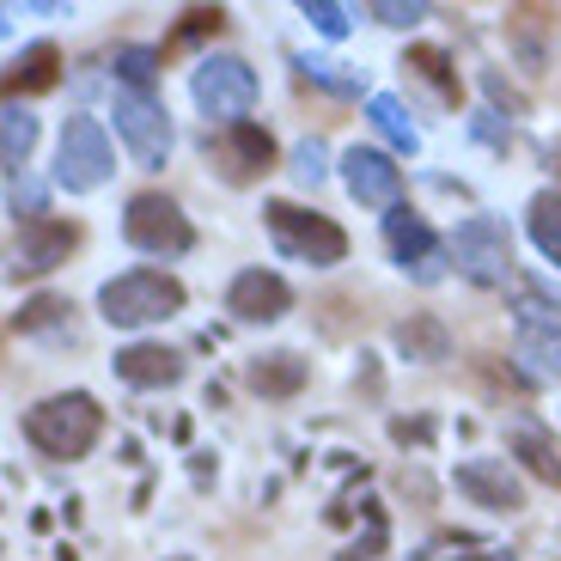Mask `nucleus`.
Masks as SVG:
<instances>
[{
	"mask_svg": "<svg viewBox=\"0 0 561 561\" xmlns=\"http://www.w3.org/2000/svg\"><path fill=\"white\" fill-rule=\"evenodd\" d=\"M25 439L43 451V458H61V463H80L85 451L104 439V409L92 403L85 391L68 397H49L25 415Z\"/></svg>",
	"mask_w": 561,
	"mask_h": 561,
	"instance_id": "nucleus-1",
	"label": "nucleus"
},
{
	"mask_svg": "<svg viewBox=\"0 0 561 561\" xmlns=\"http://www.w3.org/2000/svg\"><path fill=\"white\" fill-rule=\"evenodd\" d=\"M56 73H61V49L56 43H37V49L13 68V80H7V104L31 99V92H43V85H56Z\"/></svg>",
	"mask_w": 561,
	"mask_h": 561,
	"instance_id": "nucleus-19",
	"label": "nucleus"
},
{
	"mask_svg": "<svg viewBox=\"0 0 561 561\" xmlns=\"http://www.w3.org/2000/svg\"><path fill=\"white\" fill-rule=\"evenodd\" d=\"M159 49H140V43H128V49H116V73L128 80V92H147L153 85V73H159Z\"/></svg>",
	"mask_w": 561,
	"mask_h": 561,
	"instance_id": "nucleus-26",
	"label": "nucleus"
},
{
	"mask_svg": "<svg viewBox=\"0 0 561 561\" xmlns=\"http://www.w3.org/2000/svg\"><path fill=\"white\" fill-rule=\"evenodd\" d=\"M451 263H458L463 280H477V287H501L506 280V226L494 214H477V220L458 226V239H451Z\"/></svg>",
	"mask_w": 561,
	"mask_h": 561,
	"instance_id": "nucleus-7",
	"label": "nucleus"
},
{
	"mask_svg": "<svg viewBox=\"0 0 561 561\" xmlns=\"http://www.w3.org/2000/svg\"><path fill=\"white\" fill-rule=\"evenodd\" d=\"M403 494H415V506H427V501H434V482H427V477H403Z\"/></svg>",
	"mask_w": 561,
	"mask_h": 561,
	"instance_id": "nucleus-32",
	"label": "nucleus"
},
{
	"mask_svg": "<svg viewBox=\"0 0 561 561\" xmlns=\"http://www.w3.org/2000/svg\"><path fill=\"white\" fill-rule=\"evenodd\" d=\"M513 318H519V336L561 342V299H549L543 287H519L513 294Z\"/></svg>",
	"mask_w": 561,
	"mask_h": 561,
	"instance_id": "nucleus-17",
	"label": "nucleus"
},
{
	"mask_svg": "<svg viewBox=\"0 0 561 561\" xmlns=\"http://www.w3.org/2000/svg\"><path fill=\"white\" fill-rule=\"evenodd\" d=\"M506 446L531 463L537 482H556V489H561V446L537 427V421H513V427H506Z\"/></svg>",
	"mask_w": 561,
	"mask_h": 561,
	"instance_id": "nucleus-16",
	"label": "nucleus"
},
{
	"mask_svg": "<svg viewBox=\"0 0 561 561\" xmlns=\"http://www.w3.org/2000/svg\"><path fill=\"white\" fill-rule=\"evenodd\" d=\"M116 135L140 165H165L171 153V116L153 92H116Z\"/></svg>",
	"mask_w": 561,
	"mask_h": 561,
	"instance_id": "nucleus-8",
	"label": "nucleus"
},
{
	"mask_svg": "<svg viewBox=\"0 0 561 561\" xmlns=\"http://www.w3.org/2000/svg\"><path fill=\"white\" fill-rule=\"evenodd\" d=\"M268 232L287 256H306V263H342L348 256V232L330 214L294 208V202H268Z\"/></svg>",
	"mask_w": 561,
	"mask_h": 561,
	"instance_id": "nucleus-3",
	"label": "nucleus"
},
{
	"mask_svg": "<svg viewBox=\"0 0 561 561\" xmlns=\"http://www.w3.org/2000/svg\"><path fill=\"white\" fill-rule=\"evenodd\" d=\"M513 49H519V68L525 73H543V37H531L519 19H513Z\"/></svg>",
	"mask_w": 561,
	"mask_h": 561,
	"instance_id": "nucleus-28",
	"label": "nucleus"
},
{
	"mask_svg": "<svg viewBox=\"0 0 561 561\" xmlns=\"http://www.w3.org/2000/svg\"><path fill=\"white\" fill-rule=\"evenodd\" d=\"M251 385H256V397H294V391H306V360L299 354H263V360H251Z\"/></svg>",
	"mask_w": 561,
	"mask_h": 561,
	"instance_id": "nucleus-18",
	"label": "nucleus"
},
{
	"mask_svg": "<svg viewBox=\"0 0 561 561\" xmlns=\"http://www.w3.org/2000/svg\"><path fill=\"white\" fill-rule=\"evenodd\" d=\"M458 494H470L477 506H494V513H519V506H525V489L513 482V470L494 463V458L458 463Z\"/></svg>",
	"mask_w": 561,
	"mask_h": 561,
	"instance_id": "nucleus-13",
	"label": "nucleus"
},
{
	"mask_svg": "<svg viewBox=\"0 0 561 561\" xmlns=\"http://www.w3.org/2000/svg\"><path fill=\"white\" fill-rule=\"evenodd\" d=\"M294 171H299L306 183H318L323 171H330V159H323V147H318V140H306V147L294 153Z\"/></svg>",
	"mask_w": 561,
	"mask_h": 561,
	"instance_id": "nucleus-31",
	"label": "nucleus"
},
{
	"mask_svg": "<svg viewBox=\"0 0 561 561\" xmlns=\"http://www.w3.org/2000/svg\"><path fill=\"white\" fill-rule=\"evenodd\" d=\"M342 178H348L354 202H366V208H397V196H403V171L391 165V159L379 153V147H348V159H342Z\"/></svg>",
	"mask_w": 561,
	"mask_h": 561,
	"instance_id": "nucleus-11",
	"label": "nucleus"
},
{
	"mask_svg": "<svg viewBox=\"0 0 561 561\" xmlns=\"http://www.w3.org/2000/svg\"><path fill=\"white\" fill-rule=\"evenodd\" d=\"M80 251V226L73 220H25L13 244V275H43V268L68 263Z\"/></svg>",
	"mask_w": 561,
	"mask_h": 561,
	"instance_id": "nucleus-10",
	"label": "nucleus"
},
{
	"mask_svg": "<svg viewBox=\"0 0 561 561\" xmlns=\"http://www.w3.org/2000/svg\"><path fill=\"white\" fill-rule=\"evenodd\" d=\"M379 19L385 25H421L427 7H421V0H379Z\"/></svg>",
	"mask_w": 561,
	"mask_h": 561,
	"instance_id": "nucleus-30",
	"label": "nucleus"
},
{
	"mask_svg": "<svg viewBox=\"0 0 561 561\" xmlns=\"http://www.w3.org/2000/svg\"><path fill=\"white\" fill-rule=\"evenodd\" d=\"M306 19L323 31V37H348V19H342L336 7H323V0H306Z\"/></svg>",
	"mask_w": 561,
	"mask_h": 561,
	"instance_id": "nucleus-29",
	"label": "nucleus"
},
{
	"mask_svg": "<svg viewBox=\"0 0 561 561\" xmlns=\"http://www.w3.org/2000/svg\"><path fill=\"white\" fill-rule=\"evenodd\" d=\"M208 153H214V171H220L226 183H256L275 165V135L256 128V123H239V128H226Z\"/></svg>",
	"mask_w": 561,
	"mask_h": 561,
	"instance_id": "nucleus-9",
	"label": "nucleus"
},
{
	"mask_svg": "<svg viewBox=\"0 0 561 561\" xmlns=\"http://www.w3.org/2000/svg\"><path fill=\"white\" fill-rule=\"evenodd\" d=\"M385 239H391V256L403 268H415V275H434V232H427V220L409 208H391L385 214Z\"/></svg>",
	"mask_w": 561,
	"mask_h": 561,
	"instance_id": "nucleus-14",
	"label": "nucleus"
},
{
	"mask_svg": "<svg viewBox=\"0 0 561 561\" xmlns=\"http://www.w3.org/2000/svg\"><path fill=\"white\" fill-rule=\"evenodd\" d=\"M531 239H537V251L561 268V196L556 190H543V196L531 202Z\"/></svg>",
	"mask_w": 561,
	"mask_h": 561,
	"instance_id": "nucleus-21",
	"label": "nucleus"
},
{
	"mask_svg": "<svg viewBox=\"0 0 561 561\" xmlns=\"http://www.w3.org/2000/svg\"><path fill=\"white\" fill-rule=\"evenodd\" d=\"M409 68H415V73H427V80H434L439 85V99H458V68H451V61L446 56H439V49H434V43H415V49H409Z\"/></svg>",
	"mask_w": 561,
	"mask_h": 561,
	"instance_id": "nucleus-25",
	"label": "nucleus"
},
{
	"mask_svg": "<svg viewBox=\"0 0 561 561\" xmlns=\"http://www.w3.org/2000/svg\"><path fill=\"white\" fill-rule=\"evenodd\" d=\"M0 135H7V165H25L31 140H37V116H31L25 104H7V111H0Z\"/></svg>",
	"mask_w": 561,
	"mask_h": 561,
	"instance_id": "nucleus-24",
	"label": "nucleus"
},
{
	"mask_svg": "<svg viewBox=\"0 0 561 561\" xmlns=\"http://www.w3.org/2000/svg\"><path fill=\"white\" fill-rule=\"evenodd\" d=\"M116 171V147L104 140V128L92 123V116H68V128H61V159H56V178L61 190H99L104 178Z\"/></svg>",
	"mask_w": 561,
	"mask_h": 561,
	"instance_id": "nucleus-5",
	"label": "nucleus"
},
{
	"mask_svg": "<svg viewBox=\"0 0 561 561\" xmlns=\"http://www.w3.org/2000/svg\"><path fill=\"white\" fill-rule=\"evenodd\" d=\"M123 232H128V244H135V251H159V256H183L190 244H196V232H190L183 208L171 196H159V190H147V196L128 202Z\"/></svg>",
	"mask_w": 561,
	"mask_h": 561,
	"instance_id": "nucleus-6",
	"label": "nucleus"
},
{
	"mask_svg": "<svg viewBox=\"0 0 561 561\" xmlns=\"http://www.w3.org/2000/svg\"><path fill=\"white\" fill-rule=\"evenodd\" d=\"M220 25H226L220 7H190V13H183L178 25H171V37H165V49H159V56H178V49H190L196 37H214Z\"/></svg>",
	"mask_w": 561,
	"mask_h": 561,
	"instance_id": "nucleus-23",
	"label": "nucleus"
},
{
	"mask_svg": "<svg viewBox=\"0 0 561 561\" xmlns=\"http://www.w3.org/2000/svg\"><path fill=\"white\" fill-rule=\"evenodd\" d=\"M116 379H128V385H171V379H183V354L165 348V342L123 348L116 354Z\"/></svg>",
	"mask_w": 561,
	"mask_h": 561,
	"instance_id": "nucleus-15",
	"label": "nucleus"
},
{
	"mask_svg": "<svg viewBox=\"0 0 561 561\" xmlns=\"http://www.w3.org/2000/svg\"><path fill=\"white\" fill-rule=\"evenodd\" d=\"M397 348H403L409 360H446L451 336H446V323L439 318H403L397 323Z\"/></svg>",
	"mask_w": 561,
	"mask_h": 561,
	"instance_id": "nucleus-20",
	"label": "nucleus"
},
{
	"mask_svg": "<svg viewBox=\"0 0 561 561\" xmlns=\"http://www.w3.org/2000/svg\"><path fill=\"white\" fill-rule=\"evenodd\" d=\"M366 116H373V128L391 140L397 153H415V140H421V135H415V123L397 111V99H385V92H379V99H366Z\"/></svg>",
	"mask_w": 561,
	"mask_h": 561,
	"instance_id": "nucleus-22",
	"label": "nucleus"
},
{
	"mask_svg": "<svg viewBox=\"0 0 561 561\" xmlns=\"http://www.w3.org/2000/svg\"><path fill=\"white\" fill-rule=\"evenodd\" d=\"M190 92H196V111L202 116L239 128V116L256 104V73L244 68L239 56H208L196 68V80H190Z\"/></svg>",
	"mask_w": 561,
	"mask_h": 561,
	"instance_id": "nucleus-4",
	"label": "nucleus"
},
{
	"mask_svg": "<svg viewBox=\"0 0 561 561\" xmlns=\"http://www.w3.org/2000/svg\"><path fill=\"white\" fill-rule=\"evenodd\" d=\"M99 311H104V323H116V330L159 323V318H178L183 311V287L171 275H159V268H128V275L104 280Z\"/></svg>",
	"mask_w": 561,
	"mask_h": 561,
	"instance_id": "nucleus-2",
	"label": "nucleus"
},
{
	"mask_svg": "<svg viewBox=\"0 0 561 561\" xmlns=\"http://www.w3.org/2000/svg\"><path fill=\"white\" fill-rule=\"evenodd\" d=\"M226 306H232V318H244V323H275V318H287L294 294H287V280L268 275V268H244V275L232 280Z\"/></svg>",
	"mask_w": 561,
	"mask_h": 561,
	"instance_id": "nucleus-12",
	"label": "nucleus"
},
{
	"mask_svg": "<svg viewBox=\"0 0 561 561\" xmlns=\"http://www.w3.org/2000/svg\"><path fill=\"white\" fill-rule=\"evenodd\" d=\"M434 427H439L434 415H397L391 421V439H397V446H434Z\"/></svg>",
	"mask_w": 561,
	"mask_h": 561,
	"instance_id": "nucleus-27",
	"label": "nucleus"
}]
</instances>
